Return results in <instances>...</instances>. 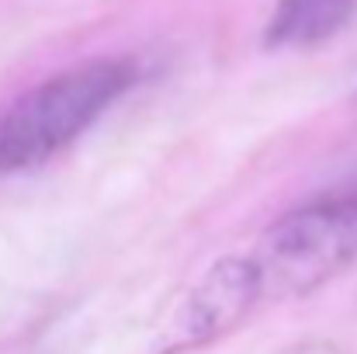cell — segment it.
<instances>
[{"label":"cell","mask_w":357,"mask_h":354,"mask_svg":"<svg viewBox=\"0 0 357 354\" xmlns=\"http://www.w3.org/2000/svg\"><path fill=\"white\" fill-rule=\"evenodd\" d=\"M139 80L128 59H94L49 77L0 112V174L45 163Z\"/></svg>","instance_id":"6da1fadb"},{"label":"cell","mask_w":357,"mask_h":354,"mask_svg":"<svg viewBox=\"0 0 357 354\" xmlns=\"http://www.w3.org/2000/svg\"><path fill=\"white\" fill-rule=\"evenodd\" d=\"M264 302L302 299L357 257V195H330L274 219L246 250Z\"/></svg>","instance_id":"7a4b0ae2"},{"label":"cell","mask_w":357,"mask_h":354,"mask_svg":"<svg viewBox=\"0 0 357 354\" xmlns=\"http://www.w3.org/2000/svg\"><path fill=\"white\" fill-rule=\"evenodd\" d=\"M264 302L260 274L250 253L219 257L174 306L170 320L156 337V354H184L208 348L233 334L239 323Z\"/></svg>","instance_id":"3957f363"},{"label":"cell","mask_w":357,"mask_h":354,"mask_svg":"<svg viewBox=\"0 0 357 354\" xmlns=\"http://www.w3.org/2000/svg\"><path fill=\"white\" fill-rule=\"evenodd\" d=\"M357 14V0H278L267 21V45L309 49L347 28Z\"/></svg>","instance_id":"277c9868"},{"label":"cell","mask_w":357,"mask_h":354,"mask_svg":"<svg viewBox=\"0 0 357 354\" xmlns=\"http://www.w3.org/2000/svg\"><path fill=\"white\" fill-rule=\"evenodd\" d=\"M288 354H340L333 344H326V341H305V344H298V348H291Z\"/></svg>","instance_id":"5b68a950"}]
</instances>
